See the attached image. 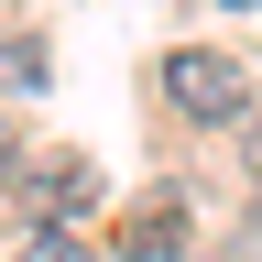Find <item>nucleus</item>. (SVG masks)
I'll use <instances>...</instances> for the list:
<instances>
[{"label": "nucleus", "instance_id": "nucleus-4", "mask_svg": "<svg viewBox=\"0 0 262 262\" xmlns=\"http://www.w3.org/2000/svg\"><path fill=\"white\" fill-rule=\"evenodd\" d=\"M0 88H44V55H33V44H0Z\"/></svg>", "mask_w": 262, "mask_h": 262}, {"label": "nucleus", "instance_id": "nucleus-5", "mask_svg": "<svg viewBox=\"0 0 262 262\" xmlns=\"http://www.w3.org/2000/svg\"><path fill=\"white\" fill-rule=\"evenodd\" d=\"M0 175H11V131H0Z\"/></svg>", "mask_w": 262, "mask_h": 262}, {"label": "nucleus", "instance_id": "nucleus-2", "mask_svg": "<svg viewBox=\"0 0 262 262\" xmlns=\"http://www.w3.org/2000/svg\"><path fill=\"white\" fill-rule=\"evenodd\" d=\"M120 251H131V262H175V251H186V208H175V196H153V208L120 229Z\"/></svg>", "mask_w": 262, "mask_h": 262}, {"label": "nucleus", "instance_id": "nucleus-3", "mask_svg": "<svg viewBox=\"0 0 262 262\" xmlns=\"http://www.w3.org/2000/svg\"><path fill=\"white\" fill-rule=\"evenodd\" d=\"M22 262H88V241H77V229H33Z\"/></svg>", "mask_w": 262, "mask_h": 262}, {"label": "nucleus", "instance_id": "nucleus-1", "mask_svg": "<svg viewBox=\"0 0 262 262\" xmlns=\"http://www.w3.org/2000/svg\"><path fill=\"white\" fill-rule=\"evenodd\" d=\"M164 98H175L186 120H229L251 88H241V66H229V55H164Z\"/></svg>", "mask_w": 262, "mask_h": 262}]
</instances>
